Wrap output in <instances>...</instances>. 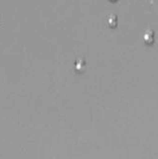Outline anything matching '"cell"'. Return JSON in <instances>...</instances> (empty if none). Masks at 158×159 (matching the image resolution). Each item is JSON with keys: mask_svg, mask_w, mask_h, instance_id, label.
I'll use <instances>...</instances> for the list:
<instances>
[{"mask_svg": "<svg viewBox=\"0 0 158 159\" xmlns=\"http://www.w3.org/2000/svg\"><path fill=\"white\" fill-rule=\"evenodd\" d=\"M155 40V31L152 29H147L144 33V42L147 45H151Z\"/></svg>", "mask_w": 158, "mask_h": 159, "instance_id": "6da1fadb", "label": "cell"}, {"mask_svg": "<svg viewBox=\"0 0 158 159\" xmlns=\"http://www.w3.org/2000/svg\"><path fill=\"white\" fill-rule=\"evenodd\" d=\"M110 1H113V2H115V1H116V0H110Z\"/></svg>", "mask_w": 158, "mask_h": 159, "instance_id": "277c9868", "label": "cell"}, {"mask_svg": "<svg viewBox=\"0 0 158 159\" xmlns=\"http://www.w3.org/2000/svg\"><path fill=\"white\" fill-rule=\"evenodd\" d=\"M107 22H108V25L110 27H112V28H115L117 26V23H118V18H117V16L113 14V15H110L109 16V18L107 20Z\"/></svg>", "mask_w": 158, "mask_h": 159, "instance_id": "7a4b0ae2", "label": "cell"}, {"mask_svg": "<svg viewBox=\"0 0 158 159\" xmlns=\"http://www.w3.org/2000/svg\"><path fill=\"white\" fill-rule=\"evenodd\" d=\"M85 65H86L85 61L83 58H80V59H78L76 61V63H75V68H76L77 71H79V72H82V71L84 69Z\"/></svg>", "mask_w": 158, "mask_h": 159, "instance_id": "3957f363", "label": "cell"}]
</instances>
